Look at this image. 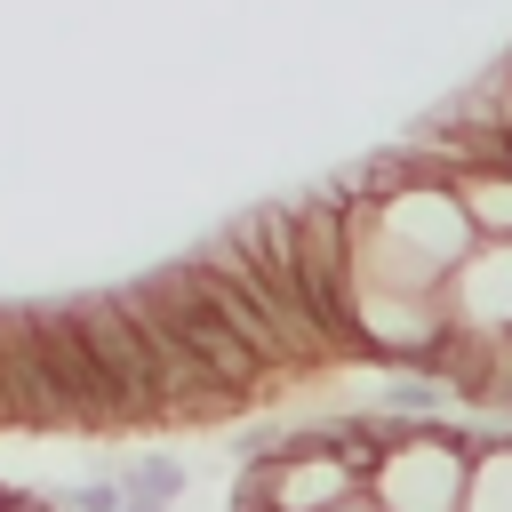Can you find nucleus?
<instances>
[{
  "label": "nucleus",
  "mask_w": 512,
  "mask_h": 512,
  "mask_svg": "<svg viewBox=\"0 0 512 512\" xmlns=\"http://www.w3.org/2000/svg\"><path fill=\"white\" fill-rule=\"evenodd\" d=\"M72 312H80L88 352H96L112 400H120V432H152V424H168V384H160V360H152V344H144L128 296H120V288H96V296H72Z\"/></svg>",
  "instance_id": "obj_1"
},
{
  "label": "nucleus",
  "mask_w": 512,
  "mask_h": 512,
  "mask_svg": "<svg viewBox=\"0 0 512 512\" xmlns=\"http://www.w3.org/2000/svg\"><path fill=\"white\" fill-rule=\"evenodd\" d=\"M24 328H32V352H40V376L64 408V432H88V440H112L120 432V400L88 352V328L72 304H24Z\"/></svg>",
  "instance_id": "obj_2"
},
{
  "label": "nucleus",
  "mask_w": 512,
  "mask_h": 512,
  "mask_svg": "<svg viewBox=\"0 0 512 512\" xmlns=\"http://www.w3.org/2000/svg\"><path fill=\"white\" fill-rule=\"evenodd\" d=\"M128 288H136V296H144V304L184 336V352H192L208 376H224L232 392H248V400H256V392H272V384H280V376H272V368H264V360H256V352H248V344H240V336H232V328L192 296V280H184L176 264H160V272H144V280H128Z\"/></svg>",
  "instance_id": "obj_3"
},
{
  "label": "nucleus",
  "mask_w": 512,
  "mask_h": 512,
  "mask_svg": "<svg viewBox=\"0 0 512 512\" xmlns=\"http://www.w3.org/2000/svg\"><path fill=\"white\" fill-rule=\"evenodd\" d=\"M464 496H472V456L448 448L432 424H408V440L368 472L376 512H464Z\"/></svg>",
  "instance_id": "obj_4"
},
{
  "label": "nucleus",
  "mask_w": 512,
  "mask_h": 512,
  "mask_svg": "<svg viewBox=\"0 0 512 512\" xmlns=\"http://www.w3.org/2000/svg\"><path fill=\"white\" fill-rule=\"evenodd\" d=\"M440 304H448V328L512 344V240H480V248L448 272Z\"/></svg>",
  "instance_id": "obj_5"
},
{
  "label": "nucleus",
  "mask_w": 512,
  "mask_h": 512,
  "mask_svg": "<svg viewBox=\"0 0 512 512\" xmlns=\"http://www.w3.org/2000/svg\"><path fill=\"white\" fill-rule=\"evenodd\" d=\"M256 480H264L272 512H336V504L368 496V480L344 456H328V448H280V456L256 464Z\"/></svg>",
  "instance_id": "obj_6"
},
{
  "label": "nucleus",
  "mask_w": 512,
  "mask_h": 512,
  "mask_svg": "<svg viewBox=\"0 0 512 512\" xmlns=\"http://www.w3.org/2000/svg\"><path fill=\"white\" fill-rule=\"evenodd\" d=\"M0 424L8 432H64V408H56L48 376H40L24 304H0Z\"/></svg>",
  "instance_id": "obj_7"
},
{
  "label": "nucleus",
  "mask_w": 512,
  "mask_h": 512,
  "mask_svg": "<svg viewBox=\"0 0 512 512\" xmlns=\"http://www.w3.org/2000/svg\"><path fill=\"white\" fill-rule=\"evenodd\" d=\"M176 272L192 280V296H200V304H208V312H216V320H224V328H232V336H240V344H248V352H256L272 376H296V360H288L280 328H272V320H264V312H256V304H248V296L224 280V272H208L200 256H192V264H176Z\"/></svg>",
  "instance_id": "obj_8"
},
{
  "label": "nucleus",
  "mask_w": 512,
  "mask_h": 512,
  "mask_svg": "<svg viewBox=\"0 0 512 512\" xmlns=\"http://www.w3.org/2000/svg\"><path fill=\"white\" fill-rule=\"evenodd\" d=\"M448 408H456V392H448L432 368H384V384H376V416L432 424V416H448Z\"/></svg>",
  "instance_id": "obj_9"
},
{
  "label": "nucleus",
  "mask_w": 512,
  "mask_h": 512,
  "mask_svg": "<svg viewBox=\"0 0 512 512\" xmlns=\"http://www.w3.org/2000/svg\"><path fill=\"white\" fill-rule=\"evenodd\" d=\"M456 200L480 240H512V168H456Z\"/></svg>",
  "instance_id": "obj_10"
},
{
  "label": "nucleus",
  "mask_w": 512,
  "mask_h": 512,
  "mask_svg": "<svg viewBox=\"0 0 512 512\" xmlns=\"http://www.w3.org/2000/svg\"><path fill=\"white\" fill-rule=\"evenodd\" d=\"M112 480H120V496H160V504L184 496V464L176 456H128Z\"/></svg>",
  "instance_id": "obj_11"
},
{
  "label": "nucleus",
  "mask_w": 512,
  "mask_h": 512,
  "mask_svg": "<svg viewBox=\"0 0 512 512\" xmlns=\"http://www.w3.org/2000/svg\"><path fill=\"white\" fill-rule=\"evenodd\" d=\"M56 512H120V480H80L56 496Z\"/></svg>",
  "instance_id": "obj_12"
},
{
  "label": "nucleus",
  "mask_w": 512,
  "mask_h": 512,
  "mask_svg": "<svg viewBox=\"0 0 512 512\" xmlns=\"http://www.w3.org/2000/svg\"><path fill=\"white\" fill-rule=\"evenodd\" d=\"M120 512H176V504H160V496H120Z\"/></svg>",
  "instance_id": "obj_13"
},
{
  "label": "nucleus",
  "mask_w": 512,
  "mask_h": 512,
  "mask_svg": "<svg viewBox=\"0 0 512 512\" xmlns=\"http://www.w3.org/2000/svg\"><path fill=\"white\" fill-rule=\"evenodd\" d=\"M336 512H376V504H368V496H352V504H336Z\"/></svg>",
  "instance_id": "obj_14"
}]
</instances>
